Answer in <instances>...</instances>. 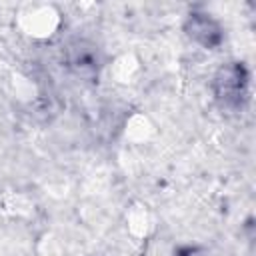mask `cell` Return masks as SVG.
<instances>
[{
  "label": "cell",
  "mask_w": 256,
  "mask_h": 256,
  "mask_svg": "<svg viewBox=\"0 0 256 256\" xmlns=\"http://www.w3.org/2000/svg\"><path fill=\"white\" fill-rule=\"evenodd\" d=\"M18 26L32 38H50L60 26V14L50 4H32L20 12Z\"/></svg>",
  "instance_id": "cell-1"
},
{
  "label": "cell",
  "mask_w": 256,
  "mask_h": 256,
  "mask_svg": "<svg viewBox=\"0 0 256 256\" xmlns=\"http://www.w3.org/2000/svg\"><path fill=\"white\" fill-rule=\"evenodd\" d=\"M186 34L194 42H198V44H202L206 48L216 46L220 42V38H222L220 26L212 18H208L206 14H190V18L186 22Z\"/></svg>",
  "instance_id": "cell-2"
},
{
  "label": "cell",
  "mask_w": 256,
  "mask_h": 256,
  "mask_svg": "<svg viewBox=\"0 0 256 256\" xmlns=\"http://www.w3.org/2000/svg\"><path fill=\"white\" fill-rule=\"evenodd\" d=\"M246 84V76L244 70L238 66H226L220 70V74L216 76V86H218V94L226 100L242 94V88Z\"/></svg>",
  "instance_id": "cell-3"
},
{
  "label": "cell",
  "mask_w": 256,
  "mask_h": 256,
  "mask_svg": "<svg viewBox=\"0 0 256 256\" xmlns=\"http://www.w3.org/2000/svg\"><path fill=\"white\" fill-rule=\"evenodd\" d=\"M144 208H146V206H140V208L132 210V212H130V218H128L130 230H132L134 234H138V236H146V234H148L146 228H150V224H148V212H146Z\"/></svg>",
  "instance_id": "cell-4"
}]
</instances>
